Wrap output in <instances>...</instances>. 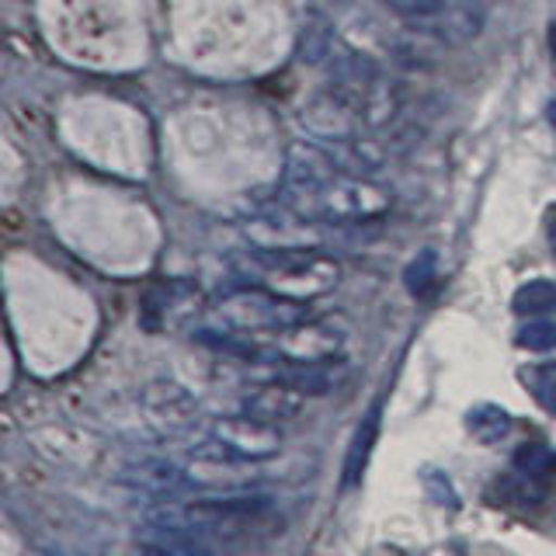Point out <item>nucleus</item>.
Wrapping results in <instances>:
<instances>
[{"instance_id": "nucleus-1", "label": "nucleus", "mask_w": 556, "mask_h": 556, "mask_svg": "<svg viewBox=\"0 0 556 556\" xmlns=\"http://www.w3.org/2000/svg\"><path fill=\"white\" fill-rule=\"evenodd\" d=\"M282 205L317 226H365L390 213L393 195L362 170H344L317 147L289 153Z\"/></svg>"}, {"instance_id": "nucleus-4", "label": "nucleus", "mask_w": 556, "mask_h": 556, "mask_svg": "<svg viewBox=\"0 0 556 556\" xmlns=\"http://www.w3.org/2000/svg\"><path fill=\"white\" fill-rule=\"evenodd\" d=\"M213 442L223 448V456L251 463V459H268L278 452V431L275 425L261 421L254 414L243 417H219L213 425Z\"/></svg>"}, {"instance_id": "nucleus-11", "label": "nucleus", "mask_w": 556, "mask_h": 556, "mask_svg": "<svg viewBox=\"0 0 556 556\" xmlns=\"http://www.w3.org/2000/svg\"><path fill=\"white\" fill-rule=\"evenodd\" d=\"M518 317H539V313L556 309V286L549 278H532V282L518 286L515 300H511Z\"/></svg>"}, {"instance_id": "nucleus-17", "label": "nucleus", "mask_w": 556, "mask_h": 556, "mask_svg": "<svg viewBox=\"0 0 556 556\" xmlns=\"http://www.w3.org/2000/svg\"><path fill=\"white\" fill-rule=\"evenodd\" d=\"M549 52H553V56H556V22L549 25Z\"/></svg>"}, {"instance_id": "nucleus-15", "label": "nucleus", "mask_w": 556, "mask_h": 556, "mask_svg": "<svg viewBox=\"0 0 556 556\" xmlns=\"http://www.w3.org/2000/svg\"><path fill=\"white\" fill-rule=\"evenodd\" d=\"M387 8H393L407 22H439L445 14V0H382Z\"/></svg>"}, {"instance_id": "nucleus-12", "label": "nucleus", "mask_w": 556, "mask_h": 556, "mask_svg": "<svg viewBox=\"0 0 556 556\" xmlns=\"http://www.w3.org/2000/svg\"><path fill=\"white\" fill-rule=\"evenodd\" d=\"M518 376H521V382H526V390L532 393L535 404L556 417V362L529 365V369H521Z\"/></svg>"}, {"instance_id": "nucleus-14", "label": "nucleus", "mask_w": 556, "mask_h": 556, "mask_svg": "<svg viewBox=\"0 0 556 556\" xmlns=\"http://www.w3.org/2000/svg\"><path fill=\"white\" fill-rule=\"evenodd\" d=\"M518 348L526 352H553L556 348V324L553 320H529L518 330Z\"/></svg>"}, {"instance_id": "nucleus-3", "label": "nucleus", "mask_w": 556, "mask_h": 556, "mask_svg": "<svg viewBox=\"0 0 556 556\" xmlns=\"http://www.w3.org/2000/svg\"><path fill=\"white\" fill-rule=\"evenodd\" d=\"M216 317L226 330H237V334L275 338L282 330L309 320V309L295 295H282L268 286H251V289L226 292L216 306Z\"/></svg>"}, {"instance_id": "nucleus-9", "label": "nucleus", "mask_w": 556, "mask_h": 556, "mask_svg": "<svg viewBox=\"0 0 556 556\" xmlns=\"http://www.w3.org/2000/svg\"><path fill=\"white\" fill-rule=\"evenodd\" d=\"M466 431L473 434L480 445H494L511 431V414L497 404H477L466 414Z\"/></svg>"}, {"instance_id": "nucleus-2", "label": "nucleus", "mask_w": 556, "mask_h": 556, "mask_svg": "<svg viewBox=\"0 0 556 556\" xmlns=\"http://www.w3.org/2000/svg\"><path fill=\"white\" fill-rule=\"evenodd\" d=\"M248 265L261 286L295 295V300L330 292L341 275L338 261H330L317 248H251Z\"/></svg>"}, {"instance_id": "nucleus-6", "label": "nucleus", "mask_w": 556, "mask_h": 556, "mask_svg": "<svg viewBox=\"0 0 556 556\" xmlns=\"http://www.w3.org/2000/svg\"><path fill=\"white\" fill-rule=\"evenodd\" d=\"M379 425H382V404H372L369 410H365L362 421H358V428L352 434V445H348L344 477H341L344 486H355L365 477V466H369V456H372L376 439H379Z\"/></svg>"}, {"instance_id": "nucleus-7", "label": "nucleus", "mask_w": 556, "mask_h": 556, "mask_svg": "<svg viewBox=\"0 0 556 556\" xmlns=\"http://www.w3.org/2000/svg\"><path fill=\"white\" fill-rule=\"evenodd\" d=\"M191 303H199V289H191L185 282H167V286H156L150 289L147 295V306H143V324L150 330H161V327H170V313L185 306L191 309Z\"/></svg>"}, {"instance_id": "nucleus-8", "label": "nucleus", "mask_w": 556, "mask_h": 556, "mask_svg": "<svg viewBox=\"0 0 556 556\" xmlns=\"http://www.w3.org/2000/svg\"><path fill=\"white\" fill-rule=\"evenodd\" d=\"M491 501L504 504V508H532V504L543 501V483L526 477V473H515L511 477H501L491 486Z\"/></svg>"}, {"instance_id": "nucleus-16", "label": "nucleus", "mask_w": 556, "mask_h": 556, "mask_svg": "<svg viewBox=\"0 0 556 556\" xmlns=\"http://www.w3.org/2000/svg\"><path fill=\"white\" fill-rule=\"evenodd\" d=\"M546 237H549V248H553V257H556V205L546 208Z\"/></svg>"}, {"instance_id": "nucleus-10", "label": "nucleus", "mask_w": 556, "mask_h": 556, "mask_svg": "<svg viewBox=\"0 0 556 556\" xmlns=\"http://www.w3.org/2000/svg\"><path fill=\"white\" fill-rule=\"evenodd\" d=\"M511 466L518 469V473H526L539 483H546L556 477V452L543 442H521L515 448V456H511Z\"/></svg>"}, {"instance_id": "nucleus-18", "label": "nucleus", "mask_w": 556, "mask_h": 556, "mask_svg": "<svg viewBox=\"0 0 556 556\" xmlns=\"http://www.w3.org/2000/svg\"><path fill=\"white\" fill-rule=\"evenodd\" d=\"M549 122H553V129H556V101H549Z\"/></svg>"}, {"instance_id": "nucleus-5", "label": "nucleus", "mask_w": 556, "mask_h": 556, "mask_svg": "<svg viewBox=\"0 0 556 556\" xmlns=\"http://www.w3.org/2000/svg\"><path fill=\"white\" fill-rule=\"evenodd\" d=\"M303 396L306 393L289 387V382L275 379V382H265V387H254V393H248V400H243V410L261 417V421H268V425H278L300 410Z\"/></svg>"}, {"instance_id": "nucleus-13", "label": "nucleus", "mask_w": 556, "mask_h": 556, "mask_svg": "<svg viewBox=\"0 0 556 556\" xmlns=\"http://www.w3.org/2000/svg\"><path fill=\"white\" fill-rule=\"evenodd\" d=\"M404 286L410 295H417V300H428L434 286H439V257H434V251H425L421 257L410 261L404 271Z\"/></svg>"}]
</instances>
